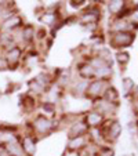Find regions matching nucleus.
<instances>
[{
    "instance_id": "nucleus-11",
    "label": "nucleus",
    "mask_w": 138,
    "mask_h": 156,
    "mask_svg": "<svg viewBox=\"0 0 138 156\" xmlns=\"http://www.w3.org/2000/svg\"><path fill=\"white\" fill-rule=\"evenodd\" d=\"M4 147H6L7 152L10 153V156H27L19 141H14L9 145H4Z\"/></svg>"
},
{
    "instance_id": "nucleus-1",
    "label": "nucleus",
    "mask_w": 138,
    "mask_h": 156,
    "mask_svg": "<svg viewBox=\"0 0 138 156\" xmlns=\"http://www.w3.org/2000/svg\"><path fill=\"white\" fill-rule=\"evenodd\" d=\"M53 127H54L53 122L48 118H44V116H39L33 122V129L39 134H47V133H50L53 130Z\"/></svg>"
},
{
    "instance_id": "nucleus-22",
    "label": "nucleus",
    "mask_w": 138,
    "mask_h": 156,
    "mask_svg": "<svg viewBox=\"0 0 138 156\" xmlns=\"http://www.w3.org/2000/svg\"><path fill=\"white\" fill-rule=\"evenodd\" d=\"M131 20L134 21V22H138V10L137 11H134V14L131 15Z\"/></svg>"
},
{
    "instance_id": "nucleus-3",
    "label": "nucleus",
    "mask_w": 138,
    "mask_h": 156,
    "mask_svg": "<svg viewBox=\"0 0 138 156\" xmlns=\"http://www.w3.org/2000/svg\"><path fill=\"white\" fill-rule=\"evenodd\" d=\"M21 54H22V50H21V47H18V46H14V47L7 50V54L4 58H6L9 66H15V65L19 62Z\"/></svg>"
},
{
    "instance_id": "nucleus-23",
    "label": "nucleus",
    "mask_w": 138,
    "mask_h": 156,
    "mask_svg": "<svg viewBox=\"0 0 138 156\" xmlns=\"http://www.w3.org/2000/svg\"><path fill=\"white\" fill-rule=\"evenodd\" d=\"M3 4H2V3H0V17H2V15H3Z\"/></svg>"
},
{
    "instance_id": "nucleus-21",
    "label": "nucleus",
    "mask_w": 138,
    "mask_h": 156,
    "mask_svg": "<svg viewBox=\"0 0 138 156\" xmlns=\"http://www.w3.org/2000/svg\"><path fill=\"white\" fill-rule=\"evenodd\" d=\"M86 2H71V6L72 7H80V6H83Z\"/></svg>"
},
{
    "instance_id": "nucleus-18",
    "label": "nucleus",
    "mask_w": 138,
    "mask_h": 156,
    "mask_svg": "<svg viewBox=\"0 0 138 156\" xmlns=\"http://www.w3.org/2000/svg\"><path fill=\"white\" fill-rule=\"evenodd\" d=\"M98 156H112L113 155V152H112L111 148H101V149H98Z\"/></svg>"
},
{
    "instance_id": "nucleus-4",
    "label": "nucleus",
    "mask_w": 138,
    "mask_h": 156,
    "mask_svg": "<svg viewBox=\"0 0 138 156\" xmlns=\"http://www.w3.org/2000/svg\"><path fill=\"white\" fill-rule=\"evenodd\" d=\"M104 87H105L104 80H94V82H91L87 84L86 94L90 95V97H98L104 91Z\"/></svg>"
},
{
    "instance_id": "nucleus-2",
    "label": "nucleus",
    "mask_w": 138,
    "mask_h": 156,
    "mask_svg": "<svg viewBox=\"0 0 138 156\" xmlns=\"http://www.w3.org/2000/svg\"><path fill=\"white\" fill-rule=\"evenodd\" d=\"M134 40V35L129 32H116L112 37V44L116 47H123V46H129L131 41Z\"/></svg>"
},
{
    "instance_id": "nucleus-17",
    "label": "nucleus",
    "mask_w": 138,
    "mask_h": 156,
    "mask_svg": "<svg viewBox=\"0 0 138 156\" xmlns=\"http://www.w3.org/2000/svg\"><path fill=\"white\" fill-rule=\"evenodd\" d=\"M123 2H111V4H109V10H111L112 12H119L122 9H123Z\"/></svg>"
},
{
    "instance_id": "nucleus-8",
    "label": "nucleus",
    "mask_w": 138,
    "mask_h": 156,
    "mask_svg": "<svg viewBox=\"0 0 138 156\" xmlns=\"http://www.w3.org/2000/svg\"><path fill=\"white\" fill-rule=\"evenodd\" d=\"M19 27H21V18L18 17V15H11V17L7 18V20L3 22V25H2V29L7 30V32L11 33L12 30L18 29Z\"/></svg>"
},
{
    "instance_id": "nucleus-14",
    "label": "nucleus",
    "mask_w": 138,
    "mask_h": 156,
    "mask_svg": "<svg viewBox=\"0 0 138 156\" xmlns=\"http://www.w3.org/2000/svg\"><path fill=\"white\" fill-rule=\"evenodd\" d=\"M79 73H80V76L84 77V79L93 77L94 76V68L91 66V64H83L79 69Z\"/></svg>"
},
{
    "instance_id": "nucleus-9",
    "label": "nucleus",
    "mask_w": 138,
    "mask_h": 156,
    "mask_svg": "<svg viewBox=\"0 0 138 156\" xmlns=\"http://www.w3.org/2000/svg\"><path fill=\"white\" fill-rule=\"evenodd\" d=\"M102 120H104L102 115L100 112H97V111L88 112L87 116H86V124H87V127H97L102 123Z\"/></svg>"
},
{
    "instance_id": "nucleus-20",
    "label": "nucleus",
    "mask_w": 138,
    "mask_h": 156,
    "mask_svg": "<svg viewBox=\"0 0 138 156\" xmlns=\"http://www.w3.org/2000/svg\"><path fill=\"white\" fill-rule=\"evenodd\" d=\"M7 66H9V64H7L6 58H0V71H3V69H6Z\"/></svg>"
},
{
    "instance_id": "nucleus-5",
    "label": "nucleus",
    "mask_w": 138,
    "mask_h": 156,
    "mask_svg": "<svg viewBox=\"0 0 138 156\" xmlns=\"http://www.w3.org/2000/svg\"><path fill=\"white\" fill-rule=\"evenodd\" d=\"M87 144H88V142H87V137H86V136L69 138V142H68V149L73 151V152H80V151H82Z\"/></svg>"
},
{
    "instance_id": "nucleus-7",
    "label": "nucleus",
    "mask_w": 138,
    "mask_h": 156,
    "mask_svg": "<svg viewBox=\"0 0 138 156\" xmlns=\"http://www.w3.org/2000/svg\"><path fill=\"white\" fill-rule=\"evenodd\" d=\"M21 145H22V149H24L25 155L27 156H32L36 151V142L33 140V136H25L21 141Z\"/></svg>"
},
{
    "instance_id": "nucleus-15",
    "label": "nucleus",
    "mask_w": 138,
    "mask_h": 156,
    "mask_svg": "<svg viewBox=\"0 0 138 156\" xmlns=\"http://www.w3.org/2000/svg\"><path fill=\"white\" fill-rule=\"evenodd\" d=\"M105 97H106V100H108V102L115 104V101L118 100L119 95H118V91L112 87V88H108V90L105 91Z\"/></svg>"
},
{
    "instance_id": "nucleus-16",
    "label": "nucleus",
    "mask_w": 138,
    "mask_h": 156,
    "mask_svg": "<svg viewBox=\"0 0 138 156\" xmlns=\"http://www.w3.org/2000/svg\"><path fill=\"white\" fill-rule=\"evenodd\" d=\"M29 87H30V90H32V93H36V94H41V93H44V90H46V88L41 87L39 83H36L35 80H33V82H30Z\"/></svg>"
},
{
    "instance_id": "nucleus-6",
    "label": "nucleus",
    "mask_w": 138,
    "mask_h": 156,
    "mask_svg": "<svg viewBox=\"0 0 138 156\" xmlns=\"http://www.w3.org/2000/svg\"><path fill=\"white\" fill-rule=\"evenodd\" d=\"M87 130H88V127L86 123H83V122H75V123L71 124V129H69V138L84 136L86 133H87Z\"/></svg>"
},
{
    "instance_id": "nucleus-13",
    "label": "nucleus",
    "mask_w": 138,
    "mask_h": 156,
    "mask_svg": "<svg viewBox=\"0 0 138 156\" xmlns=\"http://www.w3.org/2000/svg\"><path fill=\"white\" fill-rule=\"evenodd\" d=\"M19 32H21V35H22V40H25V41H30L35 37V29H33V27H30V25L24 27Z\"/></svg>"
},
{
    "instance_id": "nucleus-12",
    "label": "nucleus",
    "mask_w": 138,
    "mask_h": 156,
    "mask_svg": "<svg viewBox=\"0 0 138 156\" xmlns=\"http://www.w3.org/2000/svg\"><path fill=\"white\" fill-rule=\"evenodd\" d=\"M108 136H109V140H116L120 134V126H119L118 122H115V123H109L108 124Z\"/></svg>"
},
{
    "instance_id": "nucleus-19",
    "label": "nucleus",
    "mask_w": 138,
    "mask_h": 156,
    "mask_svg": "<svg viewBox=\"0 0 138 156\" xmlns=\"http://www.w3.org/2000/svg\"><path fill=\"white\" fill-rule=\"evenodd\" d=\"M118 59H119V62H120V64H124V62L129 61V55H127L126 53H119L118 54Z\"/></svg>"
},
{
    "instance_id": "nucleus-10",
    "label": "nucleus",
    "mask_w": 138,
    "mask_h": 156,
    "mask_svg": "<svg viewBox=\"0 0 138 156\" xmlns=\"http://www.w3.org/2000/svg\"><path fill=\"white\" fill-rule=\"evenodd\" d=\"M14 141H18V138L15 137L14 133H11V130L9 129H2L0 130V144L3 145H9Z\"/></svg>"
}]
</instances>
